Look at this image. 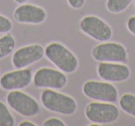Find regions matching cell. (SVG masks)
Here are the masks:
<instances>
[{"label": "cell", "instance_id": "cell-9", "mask_svg": "<svg viewBox=\"0 0 135 126\" xmlns=\"http://www.w3.org/2000/svg\"><path fill=\"white\" fill-rule=\"evenodd\" d=\"M45 57V48L41 45H30L17 49L12 56V65L16 69H24Z\"/></svg>", "mask_w": 135, "mask_h": 126}, {"label": "cell", "instance_id": "cell-16", "mask_svg": "<svg viewBox=\"0 0 135 126\" xmlns=\"http://www.w3.org/2000/svg\"><path fill=\"white\" fill-rule=\"evenodd\" d=\"M15 120L5 103L0 101V126H13Z\"/></svg>", "mask_w": 135, "mask_h": 126}, {"label": "cell", "instance_id": "cell-11", "mask_svg": "<svg viewBox=\"0 0 135 126\" xmlns=\"http://www.w3.org/2000/svg\"><path fill=\"white\" fill-rule=\"evenodd\" d=\"M32 78L30 69H18L2 75L0 78V87L6 91L21 90L31 85Z\"/></svg>", "mask_w": 135, "mask_h": 126}, {"label": "cell", "instance_id": "cell-8", "mask_svg": "<svg viewBox=\"0 0 135 126\" xmlns=\"http://www.w3.org/2000/svg\"><path fill=\"white\" fill-rule=\"evenodd\" d=\"M32 80L35 86L48 89H61L68 83V78L63 72L51 68L39 69Z\"/></svg>", "mask_w": 135, "mask_h": 126}, {"label": "cell", "instance_id": "cell-5", "mask_svg": "<svg viewBox=\"0 0 135 126\" xmlns=\"http://www.w3.org/2000/svg\"><path fill=\"white\" fill-rule=\"evenodd\" d=\"M83 93L86 97L95 101L115 103L118 98L117 87L105 81L86 82L83 86Z\"/></svg>", "mask_w": 135, "mask_h": 126}, {"label": "cell", "instance_id": "cell-7", "mask_svg": "<svg viewBox=\"0 0 135 126\" xmlns=\"http://www.w3.org/2000/svg\"><path fill=\"white\" fill-rule=\"evenodd\" d=\"M80 28L89 37L98 42H107L112 37V29L96 16H86L80 22Z\"/></svg>", "mask_w": 135, "mask_h": 126}, {"label": "cell", "instance_id": "cell-6", "mask_svg": "<svg viewBox=\"0 0 135 126\" xmlns=\"http://www.w3.org/2000/svg\"><path fill=\"white\" fill-rule=\"evenodd\" d=\"M92 57L99 62H126L128 53L126 48L118 43H105L97 45L93 48Z\"/></svg>", "mask_w": 135, "mask_h": 126}, {"label": "cell", "instance_id": "cell-3", "mask_svg": "<svg viewBox=\"0 0 135 126\" xmlns=\"http://www.w3.org/2000/svg\"><path fill=\"white\" fill-rule=\"evenodd\" d=\"M84 113L87 120L98 125L114 122L119 117L118 107L109 102H91L85 107Z\"/></svg>", "mask_w": 135, "mask_h": 126}, {"label": "cell", "instance_id": "cell-17", "mask_svg": "<svg viewBox=\"0 0 135 126\" xmlns=\"http://www.w3.org/2000/svg\"><path fill=\"white\" fill-rule=\"evenodd\" d=\"M12 29V22L8 18L0 15V34L9 32Z\"/></svg>", "mask_w": 135, "mask_h": 126}, {"label": "cell", "instance_id": "cell-15", "mask_svg": "<svg viewBox=\"0 0 135 126\" xmlns=\"http://www.w3.org/2000/svg\"><path fill=\"white\" fill-rule=\"evenodd\" d=\"M133 0H107V8L112 13L122 12L132 3Z\"/></svg>", "mask_w": 135, "mask_h": 126}, {"label": "cell", "instance_id": "cell-14", "mask_svg": "<svg viewBox=\"0 0 135 126\" xmlns=\"http://www.w3.org/2000/svg\"><path fill=\"white\" fill-rule=\"evenodd\" d=\"M119 107L127 114L135 118V96L132 94H124L119 99Z\"/></svg>", "mask_w": 135, "mask_h": 126}, {"label": "cell", "instance_id": "cell-10", "mask_svg": "<svg viewBox=\"0 0 135 126\" xmlns=\"http://www.w3.org/2000/svg\"><path fill=\"white\" fill-rule=\"evenodd\" d=\"M97 74L108 83H121L129 79L131 71L127 65L119 62H100L97 66Z\"/></svg>", "mask_w": 135, "mask_h": 126}, {"label": "cell", "instance_id": "cell-1", "mask_svg": "<svg viewBox=\"0 0 135 126\" xmlns=\"http://www.w3.org/2000/svg\"><path fill=\"white\" fill-rule=\"evenodd\" d=\"M45 56L58 70L66 73H72L78 68L79 62L75 55L64 45L53 42L45 49Z\"/></svg>", "mask_w": 135, "mask_h": 126}, {"label": "cell", "instance_id": "cell-12", "mask_svg": "<svg viewBox=\"0 0 135 126\" xmlns=\"http://www.w3.org/2000/svg\"><path fill=\"white\" fill-rule=\"evenodd\" d=\"M13 17L17 22L22 24H41L46 20V12L35 5L21 4L14 10Z\"/></svg>", "mask_w": 135, "mask_h": 126}, {"label": "cell", "instance_id": "cell-2", "mask_svg": "<svg viewBox=\"0 0 135 126\" xmlns=\"http://www.w3.org/2000/svg\"><path fill=\"white\" fill-rule=\"evenodd\" d=\"M41 102L48 110L62 115H72L77 110L75 99L68 95L45 88L41 94Z\"/></svg>", "mask_w": 135, "mask_h": 126}, {"label": "cell", "instance_id": "cell-13", "mask_svg": "<svg viewBox=\"0 0 135 126\" xmlns=\"http://www.w3.org/2000/svg\"><path fill=\"white\" fill-rule=\"evenodd\" d=\"M16 46V41L12 34L7 32L5 35L0 37V59L6 58L13 52Z\"/></svg>", "mask_w": 135, "mask_h": 126}, {"label": "cell", "instance_id": "cell-18", "mask_svg": "<svg viewBox=\"0 0 135 126\" xmlns=\"http://www.w3.org/2000/svg\"><path fill=\"white\" fill-rule=\"evenodd\" d=\"M44 126H66V124L61 120L60 119L57 118H50L48 120H45L43 123Z\"/></svg>", "mask_w": 135, "mask_h": 126}, {"label": "cell", "instance_id": "cell-22", "mask_svg": "<svg viewBox=\"0 0 135 126\" xmlns=\"http://www.w3.org/2000/svg\"><path fill=\"white\" fill-rule=\"evenodd\" d=\"M16 3H18V4H24V3H26V2H28L29 0H14Z\"/></svg>", "mask_w": 135, "mask_h": 126}, {"label": "cell", "instance_id": "cell-19", "mask_svg": "<svg viewBox=\"0 0 135 126\" xmlns=\"http://www.w3.org/2000/svg\"><path fill=\"white\" fill-rule=\"evenodd\" d=\"M67 1L70 8H74V10H80V8H81L85 3V0H67Z\"/></svg>", "mask_w": 135, "mask_h": 126}, {"label": "cell", "instance_id": "cell-21", "mask_svg": "<svg viewBox=\"0 0 135 126\" xmlns=\"http://www.w3.org/2000/svg\"><path fill=\"white\" fill-rule=\"evenodd\" d=\"M20 126H35L36 124H34L33 122H30V120H23V122H20Z\"/></svg>", "mask_w": 135, "mask_h": 126}, {"label": "cell", "instance_id": "cell-20", "mask_svg": "<svg viewBox=\"0 0 135 126\" xmlns=\"http://www.w3.org/2000/svg\"><path fill=\"white\" fill-rule=\"evenodd\" d=\"M127 29L131 34L135 35V16H131L127 21Z\"/></svg>", "mask_w": 135, "mask_h": 126}, {"label": "cell", "instance_id": "cell-4", "mask_svg": "<svg viewBox=\"0 0 135 126\" xmlns=\"http://www.w3.org/2000/svg\"><path fill=\"white\" fill-rule=\"evenodd\" d=\"M7 103L18 114L34 117L40 113V106L32 96L20 90L10 91L7 96Z\"/></svg>", "mask_w": 135, "mask_h": 126}]
</instances>
